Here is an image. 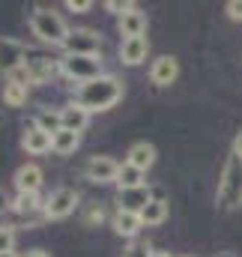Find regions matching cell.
<instances>
[{
	"label": "cell",
	"mask_w": 242,
	"mask_h": 257,
	"mask_svg": "<svg viewBox=\"0 0 242 257\" xmlns=\"http://www.w3.org/2000/svg\"><path fill=\"white\" fill-rule=\"evenodd\" d=\"M111 227H114V233L123 236V239H135V236L141 233L144 221H141V215H135V212H123V209H117L114 218H111Z\"/></svg>",
	"instance_id": "obj_14"
},
{
	"label": "cell",
	"mask_w": 242,
	"mask_h": 257,
	"mask_svg": "<svg viewBox=\"0 0 242 257\" xmlns=\"http://www.w3.org/2000/svg\"><path fill=\"white\" fill-rule=\"evenodd\" d=\"M144 180H147V174L138 171V168H132L129 162H123L120 171H117V186H120V192L123 189H141V186H147Z\"/></svg>",
	"instance_id": "obj_21"
},
{
	"label": "cell",
	"mask_w": 242,
	"mask_h": 257,
	"mask_svg": "<svg viewBox=\"0 0 242 257\" xmlns=\"http://www.w3.org/2000/svg\"><path fill=\"white\" fill-rule=\"evenodd\" d=\"M177 75H180V63L174 60V57H159L156 63L150 66V81L156 84V87H168V84H174L177 81Z\"/></svg>",
	"instance_id": "obj_12"
},
{
	"label": "cell",
	"mask_w": 242,
	"mask_h": 257,
	"mask_svg": "<svg viewBox=\"0 0 242 257\" xmlns=\"http://www.w3.org/2000/svg\"><path fill=\"white\" fill-rule=\"evenodd\" d=\"M150 200H153L150 186H141V189H123V192H117V209L141 215V209H144Z\"/></svg>",
	"instance_id": "obj_9"
},
{
	"label": "cell",
	"mask_w": 242,
	"mask_h": 257,
	"mask_svg": "<svg viewBox=\"0 0 242 257\" xmlns=\"http://www.w3.org/2000/svg\"><path fill=\"white\" fill-rule=\"evenodd\" d=\"M36 128H42V132H48V135H57L63 128V120H60V111H39L36 114Z\"/></svg>",
	"instance_id": "obj_23"
},
{
	"label": "cell",
	"mask_w": 242,
	"mask_h": 257,
	"mask_svg": "<svg viewBox=\"0 0 242 257\" xmlns=\"http://www.w3.org/2000/svg\"><path fill=\"white\" fill-rule=\"evenodd\" d=\"M15 251V227L12 224H0V254Z\"/></svg>",
	"instance_id": "obj_25"
},
{
	"label": "cell",
	"mask_w": 242,
	"mask_h": 257,
	"mask_svg": "<svg viewBox=\"0 0 242 257\" xmlns=\"http://www.w3.org/2000/svg\"><path fill=\"white\" fill-rule=\"evenodd\" d=\"M87 221H102V209H93V212H90V218H87Z\"/></svg>",
	"instance_id": "obj_32"
},
{
	"label": "cell",
	"mask_w": 242,
	"mask_h": 257,
	"mask_svg": "<svg viewBox=\"0 0 242 257\" xmlns=\"http://www.w3.org/2000/svg\"><path fill=\"white\" fill-rule=\"evenodd\" d=\"M12 209H15L18 215H33L36 209H42V203H39V194H24V192H18V197L12 200Z\"/></svg>",
	"instance_id": "obj_24"
},
{
	"label": "cell",
	"mask_w": 242,
	"mask_h": 257,
	"mask_svg": "<svg viewBox=\"0 0 242 257\" xmlns=\"http://www.w3.org/2000/svg\"><path fill=\"white\" fill-rule=\"evenodd\" d=\"M75 206H78V192L60 186L42 200V215L45 218H66V215L75 212Z\"/></svg>",
	"instance_id": "obj_6"
},
{
	"label": "cell",
	"mask_w": 242,
	"mask_h": 257,
	"mask_svg": "<svg viewBox=\"0 0 242 257\" xmlns=\"http://www.w3.org/2000/svg\"><path fill=\"white\" fill-rule=\"evenodd\" d=\"M6 209H12V200H9V194H6V189H0V215H3Z\"/></svg>",
	"instance_id": "obj_30"
},
{
	"label": "cell",
	"mask_w": 242,
	"mask_h": 257,
	"mask_svg": "<svg viewBox=\"0 0 242 257\" xmlns=\"http://www.w3.org/2000/svg\"><path fill=\"white\" fill-rule=\"evenodd\" d=\"M150 54V39L147 36H135V39H123L120 42V60L126 66H141Z\"/></svg>",
	"instance_id": "obj_10"
},
{
	"label": "cell",
	"mask_w": 242,
	"mask_h": 257,
	"mask_svg": "<svg viewBox=\"0 0 242 257\" xmlns=\"http://www.w3.org/2000/svg\"><path fill=\"white\" fill-rule=\"evenodd\" d=\"M224 9H227V15H230L233 21H242V0H230Z\"/></svg>",
	"instance_id": "obj_29"
},
{
	"label": "cell",
	"mask_w": 242,
	"mask_h": 257,
	"mask_svg": "<svg viewBox=\"0 0 242 257\" xmlns=\"http://www.w3.org/2000/svg\"><path fill=\"white\" fill-rule=\"evenodd\" d=\"M233 156H236V159H242V128L236 132V138H233Z\"/></svg>",
	"instance_id": "obj_31"
},
{
	"label": "cell",
	"mask_w": 242,
	"mask_h": 257,
	"mask_svg": "<svg viewBox=\"0 0 242 257\" xmlns=\"http://www.w3.org/2000/svg\"><path fill=\"white\" fill-rule=\"evenodd\" d=\"M60 48L66 51V57H99L102 36L96 30L75 27V30H69V36H66V42H63Z\"/></svg>",
	"instance_id": "obj_4"
},
{
	"label": "cell",
	"mask_w": 242,
	"mask_h": 257,
	"mask_svg": "<svg viewBox=\"0 0 242 257\" xmlns=\"http://www.w3.org/2000/svg\"><path fill=\"white\" fill-rule=\"evenodd\" d=\"M24 69H27L30 84H42V81H51V78L60 72V63H54V60H48V57H33V60L24 63Z\"/></svg>",
	"instance_id": "obj_16"
},
{
	"label": "cell",
	"mask_w": 242,
	"mask_h": 257,
	"mask_svg": "<svg viewBox=\"0 0 242 257\" xmlns=\"http://www.w3.org/2000/svg\"><path fill=\"white\" fill-rule=\"evenodd\" d=\"M24 102H27V87H21V84H15V81H6V84H3V105L21 108Z\"/></svg>",
	"instance_id": "obj_22"
},
{
	"label": "cell",
	"mask_w": 242,
	"mask_h": 257,
	"mask_svg": "<svg viewBox=\"0 0 242 257\" xmlns=\"http://www.w3.org/2000/svg\"><path fill=\"white\" fill-rule=\"evenodd\" d=\"M123 99V84L114 75H102L90 84H81L75 93V105H81L84 111H111Z\"/></svg>",
	"instance_id": "obj_1"
},
{
	"label": "cell",
	"mask_w": 242,
	"mask_h": 257,
	"mask_svg": "<svg viewBox=\"0 0 242 257\" xmlns=\"http://www.w3.org/2000/svg\"><path fill=\"white\" fill-rule=\"evenodd\" d=\"M215 257H239V254H236V251H218Z\"/></svg>",
	"instance_id": "obj_33"
},
{
	"label": "cell",
	"mask_w": 242,
	"mask_h": 257,
	"mask_svg": "<svg viewBox=\"0 0 242 257\" xmlns=\"http://www.w3.org/2000/svg\"><path fill=\"white\" fill-rule=\"evenodd\" d=\"M27 257H48V254H45V251H30Z\"/></svg>",
	"instance_id": "obj_35"
},
{
	"label": "cell",
	"mask_w": 242,
	"mask_h": 257,
	"mask_svg": "<svg viewBox=\"0 0 242 257\" xmlns=\"http://www.w3.org/2000/svg\"><path fill=\"white\" fill-rule=\"evenodd\" d=\"M15 189L24 194H39V186H42V168L39 165H21L12 177Z\"/></svg>",
	"instance_id": "obj_11"
},
{
	"label": "cell",
	"mask_w": 242,
	"mask_h": 257,
	"mask_svg": "<svg viewBox=\"0 0 242 257\" xmlns=\"http://www.w3.org/2000/svg\"><path fill=\"white\" fill-rule=\"evenodd\" d=\"M117 171H120V165L111 159V156H93L87 165H84V177L90 180V183H117Z\"/></svg>",
	"instance_id": "obj_8"
},
{
	"label": "cell",
	"mask_w": 242,
	"mask_h": 257,
	"mask_svg": "<svg viewBox=\"0 0 242 257\" xmlns=\"http://www.w3.org/2000/svg\"><path fill=\"white\" fill-rule=\"evenodd\" d=\"M123 257H153V248L150 245H141V242H135V245H129Z\"/></svg>",
	"instance_id": "obj_27"
},
{
	"label": "cell",
	"mask_w": 242,
	"mask_h": 257,
	"mask_svg": "<svg viewBox=\"0 0 242 257\" xmlns=\"http://www.w3.org/2000/svg\"><path fill=\"white\" fill-rule=\"evenodd\" d=\"M78 144H81V135H75V132L60 128L57 135H51V150H54L57 156H72V153L78 150Z\"/></svg>",
	"instance_id": "obj_20"
},
{
	"label": "cell",
	"mask_w": 242,
	"mask_h": 257,
	"mask_svg": "<svg viewBox=\"0 0 242 257\" xmlns=\"http://www.w3.org/2000/svg\"><path fill=\"white\" fill-rule=\"evenodd\" d=\"M105 9H108V12H114L117 18H123L126 12H132V9H135V3H129V0H108V3H105Z\"/></svg>",
	"instance_id": "obj_26"
},
{
	"label": "cell",
	"mask_w": 242,
	"mask_h": 257,
	"mask_svg": "<svg viewBox=\"0 0 242 257\" xmlns=\"http://www.w3.org/2000/svg\"><path fill=\"white\" fill-rule=\"evenodd\" d=\"M30 30H33V36H36L39 42H45V45H63L66 36H69V27H66L63 15L54 12V9H36V12L30 15Z\"/></svg>",
	"instance_id": "obj_2"
},
{
	"label": "cell",
	"mask_w": 242,
	"mask_h": 257,
	"mask_svg": "<svg viewBox=\"0 0 242 257\" xmlns=\"http://www.w3.org/2000/svg\"><path fill=\"white\" fill-rule=\"evenodd\" d=\"M218 206L221 209H239L242 206V159L230 156L224 162L221 180H218Z\"/></svg>",
	"instance_id": "obj_3"
},
{
	"label": "cell",
	"mask_w": 242,
	"mask_h": 257,
	"mask_svg": "<svg viewBox=\"0 0 242 257\" xmlns=\"http://www.w3.org/2000/svg\"><path fill=\"white\" fill-rule=\"evenodd\" d=\"M21 147H24L30 156H42V153L51 150V135L42 132V128H36V126H30L21 135Z\"/></svg>",
	"instance_id": "obj_18"
},
{
	"label": "cell",
	"mask_w": 242,
	"mask_h": 257,
	"mask_svg": "<svg viewBox=\"0 0 242 257\" xmlns=\"http://www.w3.org/2000/svg\"><path fill=\"white\" fill-rule=\"evenodd\" d=\"M126 162H129L132 168H138V171H144V174H147V171L156 165V147H153V144H147V141H138V144H132V147H129Z\"/></svg>",
	"instance_id": "obj_13"
},
{
	"label": "cell",
	"mask_w": 242,
	"mask_h": 257,
	"mask_svg": "<svg viewBox=\"0 0 242 257\" xmlns=\"http://www.w3.org/2000/svg\"><path fill=\"white\" fill-rule=\"evenodd\" d=\"M117 27H120L123 39H135V36H147V12H141L138 6L132 9V12H126L120 21H117Z\"/></svg>",
	"instance_id": "obj_15"
},
{
	"label": "cell",
	"mask_w": 242,
	"mask_h": 257,
	"mask_svg": "<svg viewBox=\"0 0 242 257\" xmlns=\"http://www.w3.org/2000/svg\"><path fill=\"white\" fill-rule=\"evenodd\" d=\"M66 9H72V12H90L93 0H66Z\"/></svg>",
	"instance_id": "obj_28"
},
{
	"label": "cell",
	"mask_w": 242,
	"mask_h": 257,
	"mask_svg": "<svg viewBox=\"0 0 242 257\" xmlns=\"http://www.w3.org/2000/svg\"><path fill=\"white\" fill-rule=\"evenodd\" d=\"M60 75L78 84H90L96 78H102V54L99 57H63L60 60Z\"/></svg>",
	"instance_id": "obj_5"
},
{
	"label": "cell",
	"mask_w": 242,
	"mask_h": 257,
	"mask_svg": "<svg viewBox=\"0 0 242 257\" xmlns=\"http://www.w3.org/2000/svg\"><path fill=\"white\" fill-rule=\"evenodd\" d=\"M165 218H168V200H150L141 209L144 227H159V224H165Z\"/></svg>",
	"instance_id": "obj_19"
},
{
	"label": "cell",
	"mask_w": 242,
	"mask_h": 257,
	"mask_svg": "<svg viewBox=\"0 0 242 257\" xmlns=\"http://www.w3.org/2000/svg\"><path fill=\"white\" fill-rule=\"evenodd\" d=\"M153 257H174L171 251H153Z\"/></svg>",
	"instance_id": "obj_34"
},
{
	"label": "cell",
	"mask_w": 242,
	"mask_h": 257,
	"mask_svg": "<svg viewBox=\"0 0 242 257\" xmlns=\"http://www.w3.org/2000/svg\"><path fill=\"white\" fill-rule=\"evenodd\" d=\"M0 257H18V254H15V251H9V254H0Z\"/></svg>",
	"instance_id": "obj_36"
},
{
	"label": "cell",
	"mask_w": 242,
	"mask_h": 257,
	"mask_svg": "<svg viewBox=\"0 0 242 257\" xmlns=\"http://www.w3.org/2000/svg\"><path fill=\"white\" fill-rule=\"evenodd\" d=\"M27 63V45L9 36H0V75H12Z\"/></svg>",
	"instance_id": "obj_7"
},
{
	"label": "cell",
	"mask_w": 242,
	"mask_h": 257,
	"mask_svg": "<svg viewBox=\"0 0 242 257\" xmlns=\"http://www.w3.org/2000/svg\"><path fill=\"white\" fill-rule=\"evenodd\" d=\"M60 120H63V128L66 132H75V135H81L84 128H87V123H90V111H84L81 105H66V108H60Z\"/></svg>",
	"instance_id": "obj_17"
}]
</instances>
